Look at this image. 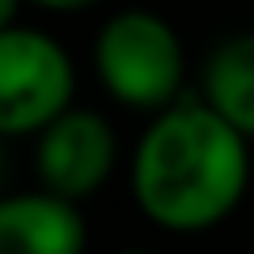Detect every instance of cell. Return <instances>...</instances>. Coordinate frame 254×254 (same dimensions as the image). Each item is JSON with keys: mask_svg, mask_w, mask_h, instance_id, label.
<instances>
[{"mask_svg": "<svg viewBox=\"0 0 254 254\" xmlns=\"http://www.w3.org/2000/svg\"><path fill=\"white\" fill-rule=\"evenodd\" d=\"M119 161V136L106 115L89 106H68L34 136V174L47 190L68 199H89L106 187Z\"/></svg>", "mask_w": 254, "mask_h": 254, "instance_id": "obj_4", "label": "cell"}, {"mask_svg": "<svg viewBox=\"0 0 254 254\" xmlns=\"http://www.w3.org/2000/svg\"><path fill=\"white\" fill-rule=\"evenodd\" d=\"M250 187V136L203 98L157 110L131 153V199L165 233H208L225 225Z\"/></svg>", "mask_w": 254, "mask_h": 254, "instance_id": "obj_1", "label": "cell"}, {"mask_svg": "<svg viewBox=\"0 0 254 254\" xmlns=\"http://www.w3.org/2000/svg\"><path fill=\"white\" fill-rule=\"evenodd\" d=\"M34 9H47V13H81V9H93L98 0H26Z\"/></svg>", "mask_w": 254, "mask_h": 254, "instance_id": "obj_7", "label": "cell"}, {"mask_svg": "<svg viewBox=\"0 0 254 254\" xmlns=\"http://www.w3.org/2000/svg\"><path fill=\"white\" fill-rule=\"evenodd\" d=\"M199 98L254 140V30L229 34L208 51Z\"/></svg>", "mask_w": 254, "mask_h": 254, "instance_id": "obj_6", "label": "cell"}, {"mask_svg": "<svg viewBox=\"0 0 254 254\" xmlns=\"http://www.w3.org/2000/svg\"><path fill=\"white\" fill-rule=\"evenodd\" d=\"M89 242L81 203L60 190L0 195V254H76Z\"/></svg>", "mask_w": 254, "mask_h": 254, "instance_id": "obj_5", "label": "cell"}, {"mask_svg": "<svg viewBox=\"0 0 254 254\" xmlns=\"http://www.w3.org/2000/svg\"><path fill=\"white\" fill-rule=\"evenodd\" d=\"M76 68L60 38L34 26L0 30V136H38L72 106Z\"/></svg>", "mask_w": 254, "mask_h": 254, "instance_id": "obj_3", "label": "cell"}, {"mask_svg": "<svg viewBox=\"0 0 254 254\" xmlns=\"http://www.w3.org/2000/svg\"><path fill=\"white\" fill-rule=\"evenodd\" d=\"M0 140H4V136H0ZM0 182H4V148H0Z\"/></svg>", "mask_w": 254, "mask_h": 254, "instance_id": "obj_9", "label": "cell"}, {"mask_svg": "<svg viewBox=\"0 0 254 254\" xmlns=\"http://www.w3.org/2000/svg\"><path fill=\"white\" fill-rule=\"evenodd\" d=\"M93 72L119 106L157 115L182 98L187 51L161 13L123 9L102 21L93 38Z\"/></svg>", "mask_w": 254, "mask_h": 254, "instance_id": "obj_2", "label": "cell"}, {"mask_svg": "<svg viewBox=\"0 0 254 254\" xmlns=\"http://www.w3.org/2000/svg\"><path fill=\"white\" fill-rule=\"evenodd\" d=\"M21 4H26V0H0V30H4V26H13V21H17Z\"/></svg>", "mask_w": 254, "mask_h": 254, "instance_id": "obj_8", "label": "cell"}]
</instances>
